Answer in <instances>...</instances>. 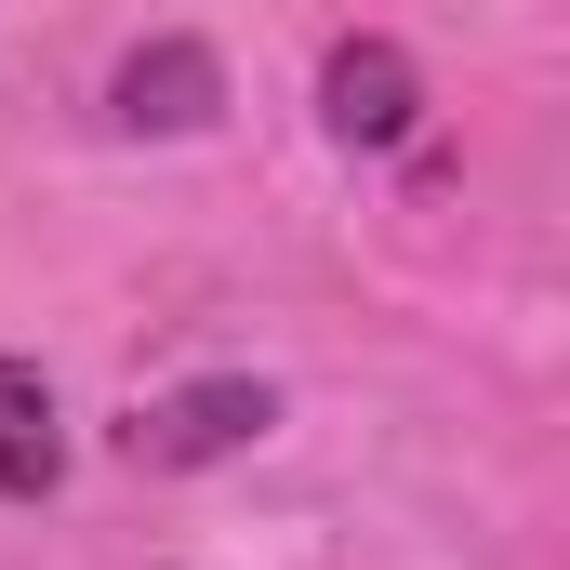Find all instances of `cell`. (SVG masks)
Segmentation results:
<instances>
[{"label":"cell","instance_id":"2","mask_svg":"<svg viewBox=\"0 0 570 570\" xmlns=\"http://www.w3.org/2000/svg\"><path fill=\"white\" fill-rule=\"evenodd\" d=\"M318 120H332V146H412L425 134V67H412L399 40H332Z\"/></svg>","mask_w":570,"mask_h":570},{"label":"cell","instance_id":"1","mask_svg":"<svg viewBox=\"0 0 570 570\" xmlns=\"http://www.w3.org/2000/svg\"><path fill=\"white\" fill-rule=\"evenodd\" d=\"M266 425H279V385H253V372H199V385H173V399H146V412H134V464L199 478V464L253 451Z\"/></svg>","mask_w":570,"mask_h":570},{"label":"cell","instance_id":"3","mask_svg":"<svg viewBox=\"0 0 570 570\" xmlns=\"http://www.w3.org/2000/svg\"><path fill=\"white\" fill-rule=\"evenodd\" d=\"M107 107H120V134H199L226 107V67H213V40H146L107 80Z\"/></svg>","mask_w":570,"mask_h":570},{"label":"cell","instance_id":"4","mask_svg":"<svg viewBox=\"0 0 570 570\" xmlns=\"http://www.w3.org/2000/svg\"><path fill=\"white\" fill-rule=\"evenodd\" d=\"M67 478V425H53V385H40V358H0V491L13 504H40Z\"/></svg>","mask_w":570,"mask_h":570}]
</instances>
